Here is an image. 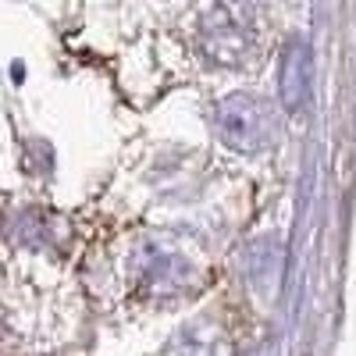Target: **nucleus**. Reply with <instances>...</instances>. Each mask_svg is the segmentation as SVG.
Segmentation results:
<instances>
[{
	"label": "nucleus",
	"instance_id": "f257e3e1",
	"mask_svg": "<svg viewBox=\"0 0 356 356\" xmlns=\"http://www.w3.org/2000/svg\"><path fill=\"white\" fill-rule=\"evenodd\" d=\"M218 129L232 150L257 154L275 136V118L253 97H228L218 111Z\"/></svg>",
	"mask_w": 356,
	"mask_h": 356
},
{
	"label": "nucleus",
	"instance_id": "f03ea898",
	"mask_svg": "<svg viewBox=\"0 0 356 356\" xmlns=\"http://www.w3.org/2000/svg\"><path fill=\"white\" fill-rule=\"evenodd\" d=\"M310 97V50L303 43H292L282 61V100L289 111L303 107Z\"/></svg>",
	"mask_w": 356,
	"mask_h": 356
}]
</instances>
